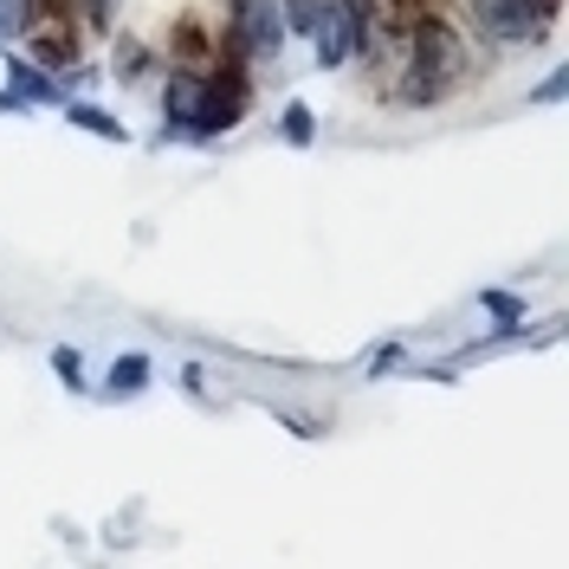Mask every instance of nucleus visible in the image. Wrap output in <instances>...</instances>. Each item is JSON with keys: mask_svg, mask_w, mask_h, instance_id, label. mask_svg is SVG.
I'll list each match as a JSON object with an SVG mask.
<instances>
[{"mask_svg": "<svg viewBox=\"0 0 569 569\" xmlns=\"http://www.w3.org/2000/svg\"><path fill=\"white\" fill-rule=\"evenodd\" d=\"M466 71V46L460 33L447 27V20H415V33H408V84H401V98H440L453 78Z\"/></svg>", "mask_w": 569, "mask_h": 569, "instance_id": "obj_1", "label": "nucleus"}, {"mask_svg": "<svg viewBox=\"0 0 569 569\" xmlns=\"http://www.w3.org/2000/svg\"><path fill=\"white\" fill-rule=\"evenodd\" d=\"M472 20L492 39H505V46H537V39L550 33L557 7L550 0H472Z\"/></svg>", "mask_w": 569, "mask_h": 569, "instance_id": "obj_2", "label": "nucleus"}, {"mask_svg": "<svg viewBox=\"0 0 569 569\" xmlns=\"http://www.w3.org/2000/svg\"><path fill=\"white\" fill-rule=\"evenodd\" d=\"M311 52H318L323 71H343L356 59V46H362V13H356V0H318V20H311Z\"/></svg>", "mask_w": 569, "mask_h": 569, "instance_id": "obj_3", "label": "nucleus"}, {"mask_svg": "<svg viewBox=\"0 0 569 569\" xmlns=\"http://www.w3.org/2000/svg\"><path fill=\"white\" fill-rule=\"evenodd\" d=\"M284 46V13L279 0H233V52L247 66H272Z\"/></svg>", "mask_w": 569, "mask_h": 569, "instance_id": "obj_4", "label": "nucleus"}, {"mask_svg": "<svg viewBox=\"0 0 569 569\" xmlns=\"http://www.w3.org/2000/svg\"><path fill=\"white\" fill-rule=\"evenodd\" d=\"M169 123L194 130V137H213L208 130V78L201 71H176L169 78Z\"/></svg>", "mask_w": 569, "mask_h": 569, "instance_id": "obj_5", "label": "nucleus"}, {"mask_svg": "<svg viewBox=\"0 0 569 569\" xmlns=\"http://www.w3.org/2000/svg\"><path fill=\"white\" fill-rule=\"evenodd\" d=\"M66 117L78 123V130H91V137H110V142H123V123H117L110 110H98V104H66Z\"/></svg>", "mask_w": 569, "mask_h": 569, "instance_id": "obj_6", "label": "nucleus"}, {"mask_svg": "<svg viewBox=\"0 0 569 569\" xmlns=\"http://www.w3.org/2000/svg\"><path fill=\"white\" fill-rule=\"evenodd\" d=\"M33 0H0V39H20V33H33Z\"/></svg>", "mask_w": 569, "mask_h": 569, "instance_id": "obj_7", "label": "nucleus"}, {"mask_svg": "<svg viewBox=\"0 0 569 569\" xmlns=\"http://www.w3.org/2000/svg\"><path fill=\"white\" fill-rule=\"evenodd\" d=\"M142 382H149V356H123L117 376H110V395H137Z\"/></svg>", "mask_w": 569, "mask_h": 569, "instance_id": "obj_8", "label": "nucleus"}, {"mask_svg": "<svg viewBox=\"0 0 569 569\" xmlns=\"http://www.w3.org/2000/svg\"><path fill=\"white\" fill-rule=\"evenodd\" d=\"M279 13H284V27H291V33H311V20H318V0H279Z\"/></svg>", "mask_w": 569, "mask_h": 569, "instance_id": "obj_9", "label": "nucleus"}, {"mask_svg": "<svg viewBox=\"0 0 569 569\" xmlns=\"http://www.w3.org/2000/svg\"><path fill=\"white\" fill-rule=\"evenodd\" d=\"M284 142H298V149L311 142V110H305V104H291V110H284Z\"/></svg>", "mask_w": 569, "mask_h": 569, "instance_id": "obj_10", "label": "nucleus"}, {"mask_svg": "<svg viewBox=\"0 0 569 569\" xmlns=\"http://www.w3.org/2000/svg\"><path fill=\"white\" fill-rule=\"evenodd\" d=\"M479 305H486V311H498V323H518V311H525V305H518V298H505V291H486Z\"/></svg>", "mask_w": 569, "mask_h": 569, "instance_id": "obj_11", "label": "nucleus"}, {"mask_svg": "<svg viewBox=\"0 0 569 569\" xmlns=\"http://www.w3.org/2000/svg\"><path fill=\"white\" fill-rule=\"evenodd\" d=\"M52 369H59V376H66L71 389H78V382H84V376H78V350H59V356H52Z\"/></svg>", "mask_w": 569, "mask_h": 569, "instance_id": "obj_12", "label": "nucleus"}, {"mask_svg": "<svg viewBox=\"0 0 569 569\" xmlns=\"http://www.w3.org/2000/svg\"><path fill=\"white\" fill-rule=\"evenodd\" d=\"M557 98H563V71H550V78L537 84V104H557Z\"/></svg>", "mask_w": 569, "mask_h": 569, "instance_id": "obj_13", "label": "nucleus"}]
</instances>
